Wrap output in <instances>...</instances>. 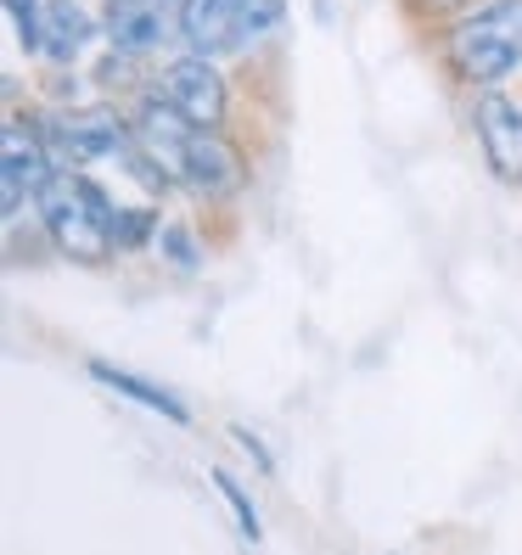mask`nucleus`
Listing matches in <instances>:
<instances>
[{"label": "nucleus", "instance_id": "39448f33", "mask_svg": "<svg viewBox=\"0 0 522 555\" xmlns=\"http://www.w3.org/2000/svg\"><path fill=\"white\" fill-rule=\"evenodd\" d=\"M102 35L113 46V56L147 62L163 68L180 40V0H107L102 7Z\"/></svg>", "mask_w": 522, "mask_h": 555}, {"label": "nucleus", "instance_id": "1a4fd4ad", "mask_svg": "<svg viewBox=\"0 0 522 555\" xmlns=\"http://www.w3.org/2000/svg\"><path fill=\"white\" fill-rule=\"evenodd\" d=\"M102 35V17L79 0H46V17H40V51L51 68H74V62L90 51V40Z\"/></svg>", "mask_w": 522, "mask_h": 555}, {"label": "nucleus", "instance_id": "20e7f679", "mask_svg": "<svg viewBox=\"0 0 522 555\" xmlns=\"http://www.w3.org/2000/svg\"><path fill=\"white\" fill-rule=\"evenodd\" d=\"M152 95L175 107L191 129H225V118H231V79L219 74L214 56H169L163 68H152Z\"/></svg>", "mask_w": 522, "mask_h": 555}, {"label": "nucleus", "instance_id": "f03ea898", "mask_svg": "<svg viewBox=\"0 0 522 555\" xmlns=\"http://www.w3.org/2000/svg\"><path fill=\"white\" fill-rule=\"evenodd\" d=\"M35 219H40L46 242L62 258H74V264H107V258L118 253V242H113L118 203L79 169H56L51 175V185L40 191V203H35Z\"/></svg>", "mask_w": 522, "mask_h": 555}, {"label": "nucleus", "instance_id": "6e6552de", "mask_svg": "<svg viewBox=\"0 0 522 555\" xmlns=\"http://www.w3.org/2000/svg\"><path fill=\"white\" fill-rule=\"evenodd\" d=\"M180 185L191 191V197H203V203H237L242 185H247V169H242L237 146L225 141L219 129H198L191 146H186Z\"/></svg>", "mask_w": 522, "mask_h": 555}, {"label": "nucleus", "instance_id": "7ed1b4c3", "mask_svg": "<svg viewBox=\"0 0 522 555\" xmlns=\"http://www.w3.org/2000/svg\"><path fill=\"white\" fill-rule=\"evenodd\" d=\"M40 129L51 141L56 169H96L107 157H129V113L118 107H62V113H40Z\"/></svg>", "mask_w": 522, "mask_h": 555}, {"label": "nucleus", "instance_id": "f3484780", "mask_svg": "<svg viewBox=\"0 0 522 555\" xmlns=\"http://www.w3.org/2000/svg\"><path fill=\"white\" fill-rule=\"evenodd\" d=\"M231 438H237V443H242V449L253 454V466H258V472H276V461H270V449H265V438H258L253 427H231Z\"/></svg>", "mask_w": 522, "mask_h": 555}, {"label": "nucleus", "instance_id": "9d476101", "mask_svg": "<svg viewBox=\"0 0 522 555\" xmlns=\"http://www.w3.org/2000/svg\"><path fill=\"white\" fill-rule=\"evenodd\" d=\"M247 0H180V40L191 56H231Z\"/></svg>", "mask_w": 522, "mask_h": 555}, {"label": "nucleus", "instance_id": "0eeeda50", "mask_svg": "<svg viewBox=\"0 0 522 555\" xmlns=\"http://www.w3.org/2000/svg\"><path fill=\"white\" fill-rule=\"evenodd\" d=\"M472 129H478L488 175L511 191H522V102H511L506 90H478L472 95Z\"/></svg>", "mask_w": 522, "mask_h": 555}, {"label": "nucleus", "instance_id": "423d86ee", "mask_svg": "<svg viewBox=\"0 0 522 555\" xmlns=\"http://www.w3.org/2000/svg\"><path fill=\"white\" fill-rule=\"evenodd\" d=\"M0 175H7V219L23 214V203H40V191L51 185L56 175V157H51V141L40 118L28 113H7V146H0Z\"/></svg>", "mask_w": 522, "mask_h": 555}, {"label": "nucleus", "instance_id": "dca6fc26", "mask_svg": "<svg viewBox=\"0 0 522 555\" xmlns=\"http://www.w3.org/2000/svg\"><path fill=\"white\" fill-rule=\"evenodd\" d=\"M7 17H12V28H17L23 51L35 56V51H40V17H46V0H7Z\"/></svg>", "mask_w": 522, "mask_h": 555}, {"label": "nucleus", "instance_id": "9b49d317", "mask_svg": "<svg viewBox=\"0 0 522 555\" xmlns=\"http://www.w3.org/2000/svg\"><path fill=\"white\" fill-rule=\"evenodd\" d=\"M102 387H113L118 399H129V404H141V410H152V415H163L169 427H191V410H186V399L180 393H169V387H157V382H147L141 371H124V365H113V359H90L85 365Z\"/></svg>", "mask_w": 522, "mask_h": 555}, {"label": "nucleus", "instance_id": "f257e3e1", "mask_svg": "<svg viewBox=\"0 0 522 555\" xmlns=\"http://www.w3.org/2000/svg\"><path fill=\"white\" fill-rule=\"evenodd\" d=\"M438 56L455 85L500 90L511 74H522V0H478L461 17L438 28Z\"/></svg>", "mask_w": 522, "mask_h": 555}, {"label": "nucleus", "instance_id": "f8f14e48", "mask_svg": "<svg viewBox=\"0 0 522 555\" xmlns=\"http://www.w3.org/2000/svg\"><path fill=\"white\" fill-rule=\"evenodd\" d=\"M281 23H287V0H247V7H242V28H237V51L265 46Z\"/></svg>", "mask_w": 522, "mask_h": 555}, {"label": "nucleus", "instance_id": "ddd939ff", "mask_svg": "<svg viewBox=\"0 0 522 555\" xmlns=\"http://www.w3.org/2000/svg\"><path fill=\"white\" fill-rule=\"evenodd\" d=\"M208 477H214V488L225 494V505H231V516H237L242 539H247V544H258V539H265V521H258V505L247 500V488H242V482H237L231 472H225V466H214Z\"/></svg>", "mask_w": 522, "mask_h": 555}, {"label": "nucleus", "instance_id": "2eb2a0df", "mask_svg": "<svg viewBox=\"0 0 522 555\" xmlns=\"http://www.w3.org/2000/svg\"><path fill=\"white\" fill-rule=\"evenodd\" d=\"M152 247H157L163 258H169L175 270H186V275H191V270L203 264V247H198V236H191L186 224H163V231H157V242H152Z\"/></svg>", "mask_w": 522, "mask_h": 555}, {"label": "nucleus", "instance_id": "4468645a", "mask_svg": "<svg viewBox=\"0 0 522 555\" xmlns=\"http://www.w3.org/2000/svg\"><path fill=\"white\" fill-rule=\"evenodd\" d=\"M157 208H118V219H113V242H118V253H141L147 242H157Z\"/></svg>", "mask_w": 522, "mask_h": 555}, {"label": "nucleus", "instance_id": "a211bd4d", "mask_svg": "<svg viewBox=\"0 0 522 555\" xmlns=\"http://www.w3.org/2000/svg\"><path fill=\"white\" fill-rule=\"evenodd\" d=\"M467 7H478V0H421V12H433V17H444V23L461 17Z\"/></svg>", "mask_w": 522, "mask_h": 555}]
</instances>
